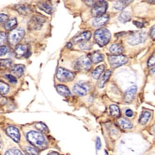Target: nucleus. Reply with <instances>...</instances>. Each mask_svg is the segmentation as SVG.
Returning <instances> with one entry per match:
<instances>
[{"instance_id": "obj_1", "label": "nucleus", "mask_w": 155, "mask_h": 155, "mask_svg": "<svg viewBox=\"0 0 155 155\" xmlns=\"http://www.w3.org/2000/svg\"><path fill=\"white\" fill-rule=\"evenodd\" d=\"M27 139L30 144L38 148H42L46 144L45 138L40 132L31 131L27 134Z\"/></svg>"}, {"instance_id": "obj_2", "label": "nucleus", "mask_w": 155, "mask_h": 155, "mask_svg": "<svg viewBox=\"0 0 155 155\" xmlns=\"http://www.w3.org/2000/svg\"><path fill=\"white\" fill-rule=\"evenodd\" d=\"M94 40L96 43L100 47L107 45L111 39V34L106 28H100L95 32L94 35Z\"/></svg>"}, {"instance_id": "obj_3", "label": "nucleus", "mask_w": 155, "mask_h": 155, "mask_svg": "<svg viewBox=\"0 0 155 155\" xmlns=\"http://www.w3.org/2000/svg\"><path fill=\"white\" fill-rule=\"evenodd\" d=\"M25 30L21 28L11 30L8 36V41L11 47H16L25 35Z\"/></svg>"}, {"instance_id": "obj_4", "label": "nucleus", "mask_w": 155, "mask_h": 155, "mask_svg": "<svg viewBox=\"0 0 155 155\" xmlns=\"http://www.w3.org/2000/svg\"><path fill=\"white\" fill-rule=\"evenodd\" d=\"M148 38V34L143 31H136L130 35L127 42L130 45H137L144 42Z\"/></svg>"}, {"instance_id": "obj_5", "label": "nucleus", "mask_w": 155, "mask_h": 155, "mask_svg": "<svg viewBox=\"0 0 155 155\" xmlns=\"http://www.w3.org/2000/svg\"><path fill=\"white\" fill-rule=\"evenodd\" d=\"M45 18L39 15H34L28 23V28L30 30H40L45 23Z\"/></svg>"}, {"instance_id": "obj_6", "label": "nucleus", "mask_w": 155, "mask_h": 155, "mask_svg": "<svg viewBox=\"0 0 155 155\" xmlns=\"http://www.w3.org/2000/svg\"><path fill=\"white\" fill-rule=\"evenodd\" d=\"M91 67V60L86 55H82L76 61L75 69L81 71H87Z\"/></svg>"}, {"instance_id": "obj_7", "label": "nucleus", "mask_w": 155, "mask_h": 155, "mask_svg": "<svg viewBox=\"0 0 155 155\" xmlns=\"http://www.w3.org/2000/svg\"><path fill=\"white\" fill-rule=\"evenodd\" d=\"M56 77L58 80L61 83H67L71 82L75 78L73 73L69 70L59 67L57 70Z\"/></svg>"}, {"instance_id": "obj_8", "label": "nucleus", "mask_w": 155, "mask_h": 155, "mask_svg": "<svg viewBox=\"0 0 155 155\" xmlns=\"http://www.w3.org/2000/svg\"><path fill=\"white\" fill-rule=\"evenodd\" d=\"M108 5L107 2L104 1L97 2L91 11L92 15L96 18L104 15L108 8Z\"/></svg>"}, {"instance_id": "obj_9", "label": "nucleus", "mask_w": 155, "mask_h": 155, "mask_svg": "<svg viewBox=\"0 0 155 155\" xmlns=\"http://www.w3.org/2000/svg\"><path fill=\"white\" fill-rule=\"evenodd\" d=\"M108 61L112 68H116L128 62V58L124 55H110L108 57Z\"/></svg>"}, {"instance_id": "obj_10", "label": "nucleus", "mask_w": 155, "mask_h": 155, "mask_svg": "<svg viewBox=\"0 0 155 155\" xmlns=\"http://www.w3.org/2000/svg\"><path fill=\"white\" fill-rule=\"evenodd\" d=\"M28 45H18L15 47V54L16 58H20L23 57L28 58L30 55Z\"/></svg>"}, {"instance_id": "obj_11", "label": "nucleus", "mask_w": 155, "mask_h": 155, "mask_svg": "<svg viewBox=\"0 0 155 155\" xmlns=\"http://www.w3.org/2000/svg\"><path fill=\"white\" fill-rule=\"evenodd\" d=\"M15 9L18 13L25 16L29 15L34 11L32 6L27 3L17 4L15 6Z\"/></svg>"}, {"instance_id": "obj_12", "label": "nucleus", "mask_w": 155, "mask_h": 155, "mask_svg": "<svg viewBox=\"0 0 155 155\" xmlns=\"http://www.w3.org/2000/svg\"><path fill=\"white\" fill-rule=\"evenodd\" d=\"M89 88V86L84 83H78L74 86L73 91L78 96L83 97L86 95Z\"/></svg>"}, {"instance_id": "obj_13", "label": "nucleus", "mask_w": 155, "mask_h": 155, "mask_svg": "<svg viewBox=\"0 0 155 155\" xmlns=\"http://www.w3.org/2000/svg\"><path fill=\"white\" fill-rule=\"evenodd\" d=\"M92 33L90 31L83 32L73 38V42L75 44L88 41L91 37Z\"/></svg>"}, {"instance_id": "obj_14", "label": "nucleus", "mask_w": 155, "mask_h": 155, "mask_svg": "<svg viewBox=\"0 0 155 155\" xmlns=\"http://www.w3.org/2000/svg\"><path fill=\"white\" fill-rule=\"evenodd\" d=\"M6 133L15 143H19L20 140V134L18 129L13 126H10L6 130Z\"/></svg>"}, {"instance_id": "obj_15", "label": "nucleus", "mask_w": 155, "mask_h": 155, "mask_svg": "<svg viewBox=\"0 0 155 155\" xmlns=\"http://www.w3.org/2000/svg\"><path fill=\"white\" fill-rule=\"evenodd\" d=\"M137 87L135 85L129 87L125 92L124 101L126 103H130L134 100L135 95L137 91Z\"/></svg>"}, {"instance_id": "obj_16", "label": "nucleus", "mask_w": 155, "mask_h": 155, "mask_svg": "<svg viewBox=\"0 0 155 155\" xmlns=\"http://www.w3.org/2000/svg\"><path fill=\"white\" fill-rule=\"evenodd\" d=\"M38 7L40 10L44 11L48 14H51L53 11L52 5L50 2H39L38 3Z\"/></svg>"}, {"instance_id": "obj_17", "label": "nucleus", "mask_w": 155, "mask_h": 155, "mask_svg": "<svg viewBox=\"0 0 155 155\" xmlns=\"http://www.w3.org/2000/svg\"><path fill=\"white\" fill-rule=\"evenodd\" d=\"M25 66L22 64L14 65L11 68V75L16 78H20L24 73Z\"/></svg>"}, {"instance_id": "obj_18", "label": "nucleus", "mask_w": 155, "mask_h": 155, "mask_svg": "<svg viewBox=\"0 0 155 155\" xmlns=\"http://www.w3.org/2000/svg\"><path fill=\"white\" fill-rule=\"evenodd\" d=\"M109 18V16L107 15H103L96 17L93 21V25L96 27L102 26L108 21Z\"/></svg>"}, {"instance_id": "obj_19", "label": "nucleus", "mask_w": 155, "mask_h": 155, "mask_svg": "<svg viewBox=\"0 0 155 155\" xmlns=\"http://www.w3.org/2000/svg\"><path fill=\"white\" fill-rule=\"evenodd\" d=\"M56 89L58 93L61 96L64 97H69L71 95L70 90L66 86L61 84L58 85L56 86Z\"/></svg>"}, {"instance_id": "obj_20", "label": "nucleus", "mask_w": 155, "mask_h": 155, "mask_svg": "<svg viewBox=\"0 0 155 155\" xmlns=\"http://www.w3.org/2000/svg\"><path fill=\"white\" fill-rule=\"evenodd\" d=\"M110 51L111 53L114 54V55H121L124 51V48L119 44H114L111 46Z\"/></svg>"}, {"instance_id": "obj_21", "label": "nucleus", "mask_w": 155, "mask_h": 155, "mask_svg": "<svg viewBox=\"0 0 155 155\" xmlns=\"http://www.w3.org/2000/svg\"><path fill=\"white\" fill-rule=\"evenodd\" d=\"M17 25V20L15 17L10 18L4 24L5 28L8 30H13L15 29Z\"/></svg>"}, {"instance_id": "obj_22", "label": "nucleus", "mask_w": 155, "mask_h": 155, "mask_svg": "<svg viewBox=\"0 0 155 155\" xmlns=\"http://www.w3.org/2000/svg\"><path fill=\"white\" fill-rule=\"evenodd\" d=\"M111 74V71H110V70L106 71L104 73V75L102 76L101 78L100 79L99 82H98V86L99 88H100V89L104 88L106 82L109 79V78Z\"/></svg>"}, {"instance_id": "obj_23", "label": "nucleus", "mask_w": 155, "mask_h": 155, "mask_svg": "<svg viewBox=\"0 0 155 155\" xmlns=\"http://www.w3.org/2000/svg\"><path fill=\"white\" fill-rule=\"evenodd\" d=\"M132 2V1H118L114 4V8L117 10H123Z\"/></svg>"}, {"instance_id": "obj_24", "label": "nucleus", "mask_w": 155, "mask_h": 155, "mask_svg": "<svg viewBox=\"0 0 155 155\" xmlns=\"http://www.w3.org/2000/svg\"><path fill=\"white\" fill-rule=\"evenodd\" d=\"M105 67L104 65H100L97 67L96 68V69L93 71L92 73V76L93 78L95 79H98L100 78L102 73L104 71Z\"/></svg>"}, {"instance_id": "obj_25", "label": "nucleus", "mask_w": 155, "mask_h": 155, "mask_svg": "<svg viewBox=\"0 0 155 155\" xmlns=\"http://www.w3.org/2000/svg\"><path fill=\"white\" fill-rule=\"evenodd\" d=\"M131 19V15L130 13L127 11H124L122 12L118 16V20L119 21L123 23H126L128 21H130Z\"/></svg>"}, {"instance_id": "obj_26", "label": "nucleus", "mask_w": 155, "mask_h": 155, "mask_svg": "<svg viewBox=\"0 0 155 155\" xmlns=\"http://www.w3.org/2000/svg\"><path fill=\"white\" fill-rule=\"evenodd\" d=\"M119 126L123 129H130L133 127L131 122L125 118H121L118 121Z\"/></svg>"}, {"instance_id": "obj_27", "label": "nucleus", "mask_w": 155, "mask_h": 155, "mask_svg": "<svg viewBox=\"0 0 155 155\" xmlns=\"http://www.w3.org/2000/svg\"><path fill=\"white\" fill-rule=\"evenodd\" d=\"M150 113L148 111H144L140 116L139 118V122L142 125H145L149 120L150 117Z\"/></svg>"}, {"instance_id": "obj_28", "label": "nucleus", "mask_w": 155, "mask_h": 155, "mask_svg": "<svg viewBox=\"0 0 155 155\" xmlns=\"http://www.w3.org/2000/svg\"><path fill=\"white\" fill-rule=\"evenodd\" d=\"M110 113L114 117L117 118L120 117V111L119 107L116 105H111L110 107Z\"/></svg>"}, {"instance_id": "obj_29", "label": "nucleus", "mask_w": 155, "mask_h": 155, "mask_svg": "<svg viewBox=\"0 0 155 155\" xmlns=\"http://www.w3.org/2000/svg\"><path fill=\"white\" fill-rule=\"evenodd\" d=\"M104 58V57L103 54L97 52H95L91 55V61L94 64H97L103 61Z\"/></svg>"}, {"instance_id": "obj_30", "label": "nucleus", "mask_w": 155, "mask_h": 155, "mask_svg": "<svg viewBox=\"0 0 155 155\" xmlns=\"http://www.w3.org/2000/svg\"><path fill=\"white\" fill-rule=\"evenodd\" d=\"M9 86L8 84L1 81L0 83V92L2 95H6L8 93Z\"/></svg>"}, {"instance_id": "obj_31", "label": "nucleus", "mask_w": 155, "mask_h": 155, "mask_svg": "<svg viewBox=\"0 0 155 155\" xmlns=\"http://www.w3.org/2000/svg\"><path fill=\"white\" fill-rule=\"evenodd\" d=\"M35 127L39 131L42 132H46L48 131V128L47 126L41 122H39L35 124Z\"/></svg>"}, {"instance_id": "obj_32", "label": "nucleus", "mask_w": 155, "mask_h": 155, "mask_svg": "<svg viewBox=\"0 0 155 155\" xmlns=\"http://www.w3.org/2000/svg\"><path fill=\"white\" fill-rule=\"evenodd\" d=\"M25 152L28 155H39L38 150L33 147H26Z\"/></svg>"}, {"instance_id": "obj_33", "label": "nucleus", "mask_w": 155, "mask_h": 155, "mask_svg": "<svg viewBox=\"0 0 155 155\" xmlns=\"http://www.w3.org/2000/svg\"><path fill=\"white\" fill-rule=\"evenodd\" d=\"M0 63H1V66L2 67H10L12 65V61L10 59H1Z\"/></svg>"}, {"instance_id": "obj_34", "label": "nucleus", "mask_w": 155, "mask_h": 155, "mask_svg": "<svg viewBox=\"0 0 155 155\" xmlns=\"http://www.w3.org/2000/svg\"><path fill=\"white\" fill-rule=\"evenodd\" d=\"M5 155H23V154L19 150L11 149L6 151Z\"/></svg>"}, {"instance_id": "obj_35", "label": "nucleus", "mask_w": 155, "mask_h": 155, "mask_svg": "<svg viewBox=\"0 0 155 155\" xmlns=\"http://www.w3.org/2000/svg\"><path fill=\"white\" fill-rule=\"evenodd\" d=\"M79 47L82 50H89L92 47V45L91 42H83L80 43L79 45Z\"/></svg>"}, {"instance_id": "obj_36", "label": "nucleus", "mask_w": 155, "mask_h": 155, "mask_svg": "<svg viewBox=\"0 0 155 155\" xmlns=\"http://www.w3.org/2000/svg\"><path fill=\"white\" fill-rule=\"evenodd\" d=\"M5 77L6 79H7L10 83L13 84H15L17 83V78L11 74H8L6 75Z\"/></svg>"}, {"instance_id": "obj_37", "label": "nucleus", "mask_w": 155, "mask_h": 155, "mask_svg": "<svg viewBox=\"0 0 155 155\" xmlns=\"http://www.w3.org/2000/svg\"><path fill=\"white\" fill-rule=\"evenodd\" d=\"M0 34H1L0 35H1L0 42H1V45H2L5 43L7 40H8V36L5 33L3 32H1Z\"/></svg>"}, {"instance_id": "obj_38", "label": "nucleus", "mask_w": 155, "mask_h": 155, "mask_svg": "<svg viewBox=\"0 0 155 155\" xmlns=\"http://www.w3.org/2000/svg\"><path fill=\"white\" fill-rule=\"evenodd\" d=\"M148 66L149 67L155 66V54L152 55L148 61Z\"/></svg>"}, {"instance_id": "obj_39", "label": "nucleus", "mask_w": 155, "mask_h": 155, "mask_svg": "<svg viewBox=\"0 0 155 155\" xmlns=\"http://www.w3.org/2000/svg\"><path fill=\"white\" fill-rule=\"evenodd\" d=\"M8 51V48L6 46H2L0 48V55L3 56L7 54Z\"/></svg>"}, {"instance_id": "obj_40", "label": "nucleus", "mask_w": 155, "mask_h": 155, "mask_svg": "<svg viewBox=\"0 0 155 155\" xmlns=\"http://www.w3.org/2000/svg\"><path fill=\"white\" fill-rule=\"evenodd\" d=\"M9 19L8 16L4 14H0V21L1 23H4L5 24L8 20Z\"/></svg>"}, {"instance_id": "obj_41", "label": "nucleus", "mask_w": 155, "mask_h": 155, "mask_svg": "<svg viewBox=\"0 0 155 155\" xmlns=\"http://www.w3.org/2000/svg\"><path fill=\"white\" fill-rule=\"evenodd\" d=\"M96 148L97 150H99L101 149L102 146V143H101V140L99 137H97V141H96Z\"/></svg>"}, {"instance_id": "obj_42", "label": "nucleus", "mask_w": 155, "mask_h": 155, "mask_svg": "<svg viewBox=\"0 0 155 155\" xmlns=\"http://www.w3.org/2000/svg\"><path fill=\"white\" fill-rule=\"evenodd\" d=\"M133 23L134 25L136 26L138 28H143V26H144L143 23H142V22H139V21H133Z\"/></svg>"}, {"instance_id": "obj_43", "label": "nucleus", "mask_w": 155, "mask_h": 155, "mask_svg": "<svg viewBox=\"0 0 155 155\" xmlns=\"http://www.w3.org/2000/svg\"><path fill=\"white\" fill-rule=\"evenodd\" d=\"M150 36L151 38L155 39V25L150 29Z\"/></svg>"}, {"instance_id": "obj_44", "label": "nucleus", "mask_w": 155, "mask_h": 155, "mask_svg": "<svg viewBox=\"0 0 155 155\" xmlns=\"http://www.w3.org/2000/svg\"><path fill=\"white\" fill-rule=\"evenodd\" d=\"M86 4L90 7H93L96 3V2L94 1H84Z\"/></svg>"}, {"instance_id": "obj_45", "label": "nucleus", "mask_w": 155, "mask_h": 155, "mask_svg": "<svg viewBox=\"0 0 155 155\" xmlns=\"http://www.w3.org/2000/svg\"><path fill=\"white\" fill-rule=\"evenodd\" d=\"M125 115H126L127 117H131L133 115V111H132V110L128 109L125 112Z\"/></svg>"}, {"instance_id": "obj_46", "label": "nucleus", "mask_w": 155, "mask_h": 155, "mask_svg": "<svg viewBox=\"0 0 155 155\" xmlns=\"http://www.w3.org/2000/svg\"><path fill=\"white\" fill-rule=\"evenodd\" d=\"M6 98L3 97H1V104H6L7 103V100H6Z\"/></svg>"}, {"instance_id": "obj_47", "label": "nucleus", "mask_w": 155, "mask_h": 155, "mask_svg": "<svg viewBox=\"0 0 155 155\" xmlns=\"http://www.w3.org/2000/svg\"><path fill=\"white\" fill-rule=\"evenodd\" d=\"M48 155H60L58 152H55V151H52Z\"/></svg>"}, {"instance_id": "obj_48", "label": "nucleus", "mask_w": 155, "mask_h": 155, "mask_svg": "<svg viewBox=\"0 0 155 155\" xmlns=\"http://www.w3.org/2000/svg\"><path fill=\"white\" fill-rule=\"evenodd\" d=\"M72 46V45L71 42H69V43H68L67 45V46L68 47V48H69L71 47Z\"/></svg>"}, {"instance_id": "obj_49", "label": "nucleus", "mask_w": 155, "mask_h": 155, "mask_svg": "<svg viewBox=\"0 0 155 155\" xmlns=\"http://www.w3.org/2000/svg\"><path fill=\"white\" fill-rule=\"evenodd\" d=\"M150 72L151 74H155V68L152 69L150 71Z\"/></svg>"}, {"instance_id": "obj_50", "label": "nucleus", "mask_w": 155, "mask_h": 155, "mask_svg": "<svg viewBox=\"0 0 155 155\" xmlns=\"http://www.w3.org/2000/svg\"><path fill=\"white\" fill-rule=\"evenodd\" d=\"M148 2H150V3H155V1H148Z\"/></svg>"}, {"instance_id": "obj_51", "label": "nucleus", "mask_w": 155, "mask_h": 155, "mask_svg": "<svg viewBox=\"0 0 155 155\" xmlns=\"http://www.w3.org/2000/svg\"><path fill=\"white\" fill-rule=\"evenodd\" d=\"M153 131H154V133L155 134V125L154 126V130H153Z\"/></svg>"}]
</instances>
